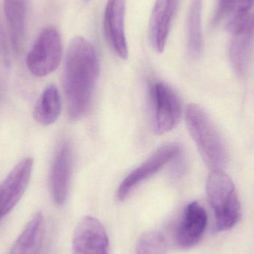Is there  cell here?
Masks as SVG:
<instances>
[{
    "mask_svg": "<svg viewBox=\"0 0 254 254\" xmlns=\"http://www.w3.org/2000/svg\"><path fill=\"white\" fill-rule=\"evenodd\" d=\"M100 73L99 61L95 47L83 37L70 42L64 65V94L71 120L87 114Z\"/></svg>",
    "mask_w": 254,
    "mask_h": 254,
    "instance_id": "1",
    "label": "cell"
},
{
    "mask_svg": "<svg viewBox=\"0 0 254 254\" xmlns=\"http://www.w3.org/2000/svg\"><path fill=\"white\" fill-rule=\"evenodd\" d=\"M186 122L203 161L212 170H222L228 161V151L208 115L200 106L190 104L186 110Z\"/></svg>",
    "mask_w": 254,
    "mask_h": 254,
    "instance_id": "2",
    "label": "cell"
},
{
    "mask_svg": "<svg viewBox=\"0 0 254 254\" xmlns=\"http://www.w3.org/2000/svg\"><path fill=\"white\" fill-rule=\"evenodd\" d=\"M207 199L215 215V231H228L241 218V205L232 179L222 170H212L206 184Z\"/></svg>",
    "mask_w": 254,
    "mask_h": 254,
    "instance_id": "3",
    "label": "cell"
},
{
    "mask_svg": "<svg viewBox=\"0 0 254 254\" xmlns=\"http://www.w3.org/2000/svg\"><path fill=\"white\" fill-rule=\"evenodd\" d=\"M62 58L61 34L55 27L49 25L40 31L27 56L26 64L33 75L46 77L59 66Z\"/></svg>",
    "mask_w": 254,
    "mask_h": 254,
    "instance_id": "4",
    "label": "cell"
},
{
    "mask_svg": "<svg viewBox=\"0 0 254 254\" xmlns=\"http://www.w3.org/2000/svg\"><path fill=\"white\" fill-rule=\"evenodd\" d=\"M154 131L163 134L176 128L182 119V107L177 94L168 85L156 83L153 89Z\"/></svg>",
    "mask_w": 254,
    "mask_h": 254,
    "instance_id": "5",
    "label": "cell"
},
{
    "mask_svg": "<svg viewBox=\"0 0 254 254\" xmlns=\"http://www.w3.org/2000/svg\"><path fill=\"white\" fill-rule=\"evenodd\" d=\"M34 160L27 157L21 160L0 185V221L19 202L28 188Z\"/></svg>",
    "mask_w": 254,
    "mask_h": 254,
    "instance_id": "6",
    "label": "cell"
},
{
    "mask_svg": "<svg viewBox=\"0 0 254 254\" xmlns=\"http://www.w3.org/2000/svg\"><path fill=\"white\" fill-rule=\"evenodd\" d=\"M179 153L180 146L176 143H170L161 146L141 165L131 172L124 179L118 190L119 199L120 201L126 199L134 188L158 173L167 163L179 156Z\"/></svg>",
    "mask_w": 254,
    "mask_h": 254,
    "instance_id": "7",
    "label": "cell"
},
{
    "mask_svg": "<svg viewBox=\"0 0 254 254\" xmlns=\"http://www.w3.org/2000/svg\"><path fill=\"white\" fill-rule=\"evenodd\" d=\"M73 254H109V238L104 225L92 216L77 224L72 241Z\"/></svg>",
    "mask_w": 254,
    "mask_h": 254,
    "instance_id": "8",
    "label": "cell"
},
{
    "mask_svg": "<svg viewBox=\"0 0 254 254\" xmlns=\"http://www.w3.org/2000/svg\"><path fill=\"white\" fill-rule=\"evenodd\" d=\"M125 0H108L104 12V27L107 41L116 55L128 58V46L125 35Z\"/></svg>",
    "mask_w": 254,
    "mask_h": 254,
    "instance_id": "9",
    "label": "cell"
},
{
    "mask_svg": "<svg viewBox=\"0 0 254 254\" xmlns=\"http://www.w3.org/2000/svg\"><path fill=\"white\" fill-rule=\"evenodd\" d=\"M207 224V215L204 207L196 201L188 204L176 231L178 246L183 249L196 246L204 235Z\"/></svg>",
    "mask_w": 254,
    "mask_h": 254,
    "instance_id": "10",
    "label": "cell"
},
{
    "mask_svg": "<svg viewBox=\"0 0 254 254\" xmlns=\"http://www.w3.org/2000/svg\"><path fill=\"white\" fill-rule=\"evenodd\" d=\"M230 49V59L236 74L244 77L249 72L254 49V13L239 31L234 33Z\"/></svg>",
    "mask_w": 254,
    "mask_h": 254,
    "instance_id": "11",
    "label": "cell"
},
{
    "mask_svg": "<svg viewBox=\"0 0 254 254\" xmlns=\"http://www.w3.org/2000/svg\"><path fill=\"white\" fill-rule=\"evenodd\" d=\"M71 168V146L68 142H64L57 152L51 171V190L54 201L58 205H63L68 198Z\"/></svg>",
    "mask_w": 254,
    "mask_h": 254,
    "instance_id": "12",
    "label": "cell"
},
{
    "mask_svg": "<svg viewBox=\"0 0 254 254\" xmlns=\"http://www.w3.org/2000/svg\"><path fill=\"white\" fill-rule=\"evenodd\" d=\"M179 0H156L149 22V39L156 52H164Z\"/></svg>",
    "mask_w": 254,
    "mask_h": 254,
    "instance_id": "13",
    "label": "cell"
},
{
    "mask_svg": "<svg viewBox=\"0 0 254 254\" xmlns=\"http://www.w3.org/2000/svg\"><path fill=\"white\" fill-rule=\"evenodd\" d=\"M46 227L41 213L31 218L8 254H43Z\"/></svg>",
    "mask_w": 254,
    "mask_h": 254,
    "instance_id": "14",
    "label": "cell"
},
{
    "mask_svg": "<svg viewBox=\"0 0 254 254\" xmlns=\"http://www.w3.org/2000/svg\"><path fill=\"white\" fill-rule=\"evenodd\" d=\"M28 0H4V12L8 25L10 42L16 53L24 45Z\"/></svg>",
    "mask_w": 254,
    "mask_h": 254,
    "instance_id": "15",
    "label": "cell"
},
{
    "mask_svg": "<svg viewBox=\"0 0 254 254\" xmlns=\"http://www.w3.org/2000/svg\"><path fill=\"white\" fill-rule=\"evenodd\" d=\"M61 111L59 92L55 85H49L44 89L34 107V120L43 126H49L58 120Z\"/></svg>",
    "mask_w": 254,
    "mask_h": 254,
    "instance_id": "16",
    "label": "cell"
},
{
    "mask_svg": "<svg viewBox=\"0 0 254 254\" xmlns=\"http://www.w3.org/2000/svg\"><path fill=\"white\" fill-rule=\"evenodd\" d=\"M201 10L202 0H192L188 19V53L192 59L198 60L202 55V32H201Z\"/></svg>",
    "mask_w": 254,
    "mask_h": 254,
    "instance_id": "17",
    "label": "cell"
},
{
    "mask_svg": "<svg viewBox=\"0 0 254 254\" xmlns=\"http://www.w3.org/2000/svg\"><path fill=\"white\" fill-rule=\"evenodd\" d=\"M135 254H167V241L159 231H148L139 239Z\"/></svg>",
    "mask_w": 254,
    "mask_h": 254,
    "instance_id": "18",
    "label": "cell"
},
{
    "mask_svg": "<svg viewBox=\"0 0 254 254\" xmlns=\"http://www.w3.org/2000/svg\"><path fill=\"white\" fill-rule=\"evenodd\" d=\"M254 5V0H236L234 7L232 19L228 25L230 32L234 34L244 25L249 16L250 11Z\"/></svg>",
    "mask_w": 254,
    "mask_h": 254,
    "instance_id": "19",
    "label": "cell"
},
{
    "mask_svg": "<svg viewBox=\"0 0 254 254\" xmlns=\"http://www.w3.org/2000/svg\"><path fill=\"white\" fill-rule=\"evenodd\" d=\"M10 60L8 44L4 28L0 21V84L4 83L8 76Z\"/></svg>",
    "mask_w": 254,
    "mask_h": 254,
    "instance_id": "20",
    "label": "cell"
},
{
    "mask_svg": "<svg viewBox=\"0 0 254 254\" xmlns=\"http://www.w3.org/2000/svg\"><path fill=\"white\" fill-rule=\"evenodd\" d=\"M236 0H219L217 10L213 18V25H215L220 22L221 19L226 16L228 13H231L234 7Z\"/></svg>",
    "mask_w": 254,
    "mask_h": 254,
    "instance_id": "21",
    "label": "cell"
},
{
    "mask_svg": "<svg viewBox=\"0 0 254 254\" xmlns=\"http://www.w3.org/2000/svg\"><path fill=\"white\" fill-rule=\"evenodd\" d=\"M86 1H88V0H86Z\"/></svg>",
    "mask_w": 254,
    "mask_h": 254,
    "instance_id": "22",
    "label": "cell"
}]
</instances>
